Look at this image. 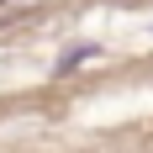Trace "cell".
<instances>
[{
    "label": "cell",
    "mask_w": 153,
    "mask_h": 153,
    "mask_svg": "<svg viewBox=\"0 0 153 153\" xmlns=\"http://www.w3.org/2000/svg\"><path fill=\"white\" fill-rule=\"evenodd\" d=\"M85 58H95V48H74V53H63V58H58V74H69V69L85 63Z\"/></svg>",
    "instance_id": "1"
},
{
    "label": "cell",
    "mask_w": 153,
    "mask_h": 153,
    "mask_svg": "<svg viewBox=\"0 0 153 153\" xmlns=\"http://www.w3.org/2000/svg\"><path fill=\"white\" fill-rule=\"evenodd\" d=\"M0 5H11V0H0Z\"/></svg>",
    "instance_id": "2"
}]
</instances>
